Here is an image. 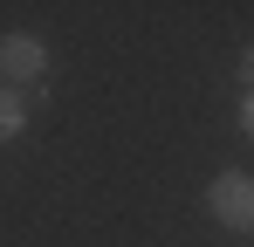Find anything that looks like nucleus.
I'll return each instance as SVG.
<instances>
[{"mask_svg":"<svg viewBox=\"0 0 254 247\" xmlns=\"http://www.w3.org/2000/svg\"><path fill=\"white\" fill-rule=\"evenodd\" d=\"M0 76H7V89H14V82H35V89H42L48 41L42 35H0Z\"/></svg>","mask_w":254,"mask_h":247,"instance_id":"f03ea898","label":"nucleus"},{"mask_svg":"<svg viewBox=\"0 0 254 247\" xmlns=\"http://www.w3.org/2000/svg\"><path fill=\"white\" fill-rule=\"evenodd\" d=\"M241 130H248V137H254V89H248V96H241Z\"/></svg>","mask_w":254,"mask_h":247,"instance_id":"39448f33","label":"nucleus"},{"mask_svg":"<svg viewBox=\"0 0 254 247\" xmlns=\"http://www.w3.org/2000/svg\"><path fill=\"white\" fill-rule=\"evenodd\" d=\"M206 213L234 234H254V172H220L206 185Z\"/></svg>","mask_w":254,"mask_h":247,"instance_id":"f257e3e1","label":"nucleus"},{"mask_svg":"<svg viewBox=\"0 0 254 247\" xmlns=\"http://www.w3.org/2000/svg\"><path fill=\"white\" fill-rule=\"evenodd\" d=\"M241 82H248V89H254V41H248V48H241Z\"/></svg>","mask_w":254,"mask_h":247,"instance_id":"20e7f679","label":"nucleus"},{"mask_svg":"<svg viewBox=\"0 0 254 247\" xmlns=\"http://www.w3.org/2000/svg\"><path fill=\"white\" fill-rule=\"evenodd\" d=\"M21 124H28L21 89H7V82H0V144H7V137H21Z\"/></svg>","mask_w":254,"mask_h":247,"instance_id":"7ed1b4c3","label":"nucleus"}]
</instances>
